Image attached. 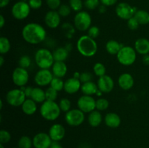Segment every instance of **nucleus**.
I'll use <instances>...</instances> for the list:
<instances>
[{"label":"nucleus","mask_w":149,"mask_h":148,"mask_svg":"<svg viewBox=\"0 0 149 148\" xmlns=\"http://www.w3.org/2000/svg\"><path fill=\"white\" fill-rule=\"evenodd\" d=\"M22 36L27 43L38 44L46 40L47 30L39 23H29L22 29Z\"/></svg>","instance_id":"obj_1"},{"label":"nucleus","mask_w":149,"mask_h":148,"mask_svg":"<svg viewBox=\"0 0 149 148\" xmlns=\"http://www.w3.org/2000/svg\"><path fill=\"white\" fill-rule=\"evenodd\" d=\"M77 48L82 56L91 57L97 53V44L94 39L88 35H83L77 41Z\"/></svg>","instance_id":"obj_2"},{"label":"nucleus","mask_w":149,"mask_h":148,"mask_svg":"<svg viewBox=\"0 0 149 148\" xmlns=\"http://www.w3.org/2000/svg\"><path fill=\"white\" fill-rule=\"evenodd\" d=\"M39 112L44 119L49 121L55 120L60 116L61 110L55 101L46 100L41 104Z\"/></svg>","instance_id":"obj_3"},{"label":"nucleus","mask_w":149,"mask_h":148,"mask_svg":"<svg viewBox=\"0 0 149 148\" xmlns=\"http://www.w3.org/2000/svg\"><path fill=\"white\" fill-rule=\"evenodd\" d=\"M35 62L40 69H49L55 62L53 55L47 48H41L36 52L34 55Z\"/></svg>","instance_id":"obj_4"},{"label":"nucleus","mask_w":149,"mask_h":148,"mask_svg":"<svg viewBox=\"0 0 149 148\" xmlns=\"http://www.w3.org/2000/svg\"><path fill=\"white\" fill-rule=\"evenodd\" d=\"M116 58L120 64L130 66L134 64L137 58V52L130 46H124L116 55Z\"/></svg>","instance_id":"obj_5"},{"label":"nucleus","mask_w":149,"mask_h":148,"mask_svg":"<svg viewBox=\"0 0 149 148\" xmlns=\"http://www.w3.org/2000/svg\"><path fill=\"white\" fill-rule=\"evenodd\" d=\"M74 24L76 29L80 31H86L91 27L92 17L86 11H80L76 14L74 18Z\"/></svg>","instance_id":"obj_6"},{"label":"nucleus","mask_w":149,"mask_h":148,"mask_svg":"<svg viewBox=\"0 0 149 148\" xmlns=\"http://www.w3.org/2000/svg\"><path fill=\"white\" fill-rule=\"evenodd\" d=\"M85 120L84 113L79 109H71L65 113V120L67 124L72 127H76L82 124Z\"/></svg>","instance_id":"obj_7"},{"label":"nucleus","mask_w":149,"mask_h":148,"mask_svg":"<svg viewBox=\"0 0 149 148\" xmlns=\"http://www.w3.org/2000/svg\"><path fill=\"white\" fill-rule=\"evenodd\" d=\"M26 98L27 97L24 91L20 89H13L10 90L6 94V101L10 105L13 107L21 106Z\"/></svg>","instance_id":"obj_8"},{"label":"nucleus","mask_w":149,"mask_h":148,"mask_svg":"<svg viewBox=\"0 0 149 148\" xmlns=\"http://www.w3.org/2000/svg\"><path fill=\"white\" fill-rule=\"evenodd\" d=\"M31 7L29 3L26 1H20L15 3L12 7L11 12L13 17L19 20L27 18L30 15Z\"/></svg>","instance_id":"obj_9"},{"label":"nucleus","mask_w":149,"mask_h":148,"mask_svg":"<svg viewBox=\"0 0 149 148\" xmlns=\"http://www.w3.org/2000/svg\"><path fill=\"white\" fill-rule=\"evenodd\" d=\"M77 106L84 113H90L96 110V100L92 96L82 95L77 100Z\"/></svg>","instance_id":"obj_10"},{"label":"nucleus","mask_w":149,"mask_h":148,"mask_svg":"<svg viewBox=\"0 0 149 148\" xmlns=\"http://www.w3.org/2000/svg\"><path fill=\"white\" fill-rule=\"evenodd\" d=\"M12 79L15 85L19 87L24 86L29 82V74L27 69L17 67L13 71L12 74Z\"/></svg>","instance_id":"obj_11"},{"label":"nucleus","mask_w":149,"mask_h":148,"mask_svg":"<svg viewBox=\"0 0 149 148\" xmlns=\"http://www.w3.org/2000/svg\"><path fill=\"white\" fill-rule=\"evenodd\" d=\"M137 10H136L135 7H132L128 3L121 2L116 6V14L119 18L128 20L131 17H134Z\"/></svg>","instance_id":"obj_12"},{"label":"nucleus","mask_w":149,"mask_h":148,"mask_svg":"<svg viewBox=\"0 0 149 148\" xmlns=\"http://www.w3.org/2000/svg\"><path fill=\"white\" fill-rule=\"evenodd\" d=\"M53 78V73L50 70L40 69L35 74L34 82L39 86H46L50 84Z\"/></svg>","instance_id":"obj_13"},{"label":"nucleus","mask_w":149,"mask_h":148,"mask_svg":"<svg viewBox=\"0 0 149 148\" xmlns=\"http://www.w3.org/2000/svg\"><path fill=\"white\" fill-rule=\"evenodd\" d=\"M33 146L34 148H49L52 140L49 133L39 132L33 137Z\"/></svg>","instance_id":"obj_14"},{"label":"nucleus","mask_w":149,"mask_h":148,"mask_svg":"<svg viewBox=\"0 0 149 148\" xmlns=\"http://www.w3.org/2000/svg\"><path fill=\"white\" fill-rule=\"evenodd\" d=\"M97 87L100 91L103 94L110 93L114 87V81L113 78L108 75H104L101 77H99L97 82Z\"/></svg>","instance_id":"obj_15"},{"label":"nucleus","mask_w":149,"mask_h":148,"mask_svg":"<svg viewBox=\"0 0 149 148\" xmlns=\"http://www.w3.org/2000/svg\"><path fill=\"white\" fill-rule=\"evenodd\" d=\"M61 16L58 11L50 10L45 16V23L48 28L52 29L57 28L61 23Z\"/></svg>","instance_id":"obj_16"},{"label":"nucleus","mask_w":149,"mask_h":148,"mask_svg":"<svg viewBox=\"0 0 149 148\" xmlns=\"http://www.w3.org/2000/svg\"><path fill=\"white\" fill-rule=\"evenodd\" d=\"M48 133L53 142H60L65 137V129L61 123H55L49 128Z\"/></svg>","instance_id":"obj_17"},{"label":"nucleus","mask_w":149,"mask_h":148,"mask_svg":"<svg viewBox=\"0 0 149 148\" xmlns=\"http://www.w3.org/2000/svg\"><path fill=\"white\" fill-rule=\"evenodd\" d=\"M81 85L82 84L79 79L72 77V78L65 80V81L64 82L63 89L67 94H74L81 90Z\"/></svg>","instance_id":"obj_18"},{"label":"nucleus","mask_w":149,"mask_h":148,"mask_svg":"<svg viewBox=\"0 0 149 148\" xmlns=\"http://www.w3.org/2000/svg\"><path fill=\"white\" fill-rule=\"evenodd\" d=\"M118 84L122 89L127 91L133 87L135 81H134L133 76L131 74L128 73H125L119 75V78H118Z\"/></svg>","instance_id":"obj_19"},{"label":"nucleus","mask_w":149,"mask_h":148,"mask_svg":"<svg viewBox=\"0 0 149 148\" xmlns=\"http://www.w3.org/2000/svg\"><path fill=\"white\" fill-rule=\"evenodd\" d=\"M68 68L66 64L61 61H55L52 67V72L55 77L58 78H63L67 73Z\"/></svg>","instance_id":"obj_20"},{"label":"nucleus","mask_w":149,"mask_h":148,"mask_svg":"<svg viewBox=\"0 0 149 148\" xmlns=\"http://www.w3.org/2000/svg\"><path fill=\"white\" fill-rule=\"evenodd\" d=\"M105 123L106 126L111 129H116L121 124V118L116 113H109L104 118Z\"/></svg>","instance_id":"obj_21"},{"label":"nucleus","mask_w":149,"mask_h":148,"mask_svg":"<svg viewBox=\"0 0 149 148\" xmlns=\"http://www.w3.org/2000/svg\"><path fill=\"white\" fill-rule=\"evenodd\" d=\"M135 49L138 54L142 55L149 54V40L146 38H140L135 42Z\"/></svg>","instance_id":"obj_22"},{"label":"nucleus","mask_w":149,"mask_h":148,"mask_svg":"<svg viewBox=\"0 0 149 148\" xmlns=\"http://www.w3.org/2000/svg\"><path fill=\"white\" fill-rule=\"evenodd\" d=\"M22 111L28 115H33L37 110V105L36 102L31 98H26L24 102L21 105Z\"/></svg>","instance_id":"obj_23"},{"label":"nucleus","mask_w":149,"mask_h":148,"mask_svg":"<svg viewBox=\"0 0 149 148\" xmlns=\"http://www.w3.org/2000/svg\"><path fill=\"white\" fill-rule=\"evenodd\" d=\"M87 120L92 127H97L100 125V123L103 121V117L100 113V111L97 110H95L94 111L89 113L88 117H87Z\"/></svg>","instance_id":"obj_24"},{"label":"nucleus","mask_w":149,"mask_h":148,"mask_svg":"<svg viewBox=\"0 0 149 148\" xmlns=\"http://www.w3.org/2000/svg\"><path fill=\"white\" fill-rule=\"evenodd\" d=\"M81 91L84 95L93 96L94 94H96L97 91H98V87H97V84L91 81L82 84Z\"/></svg>","instance_id":"obj_25"},{"label":"nucleus","mask_w":149,"mask_h":148,"mask_svg":"<svg viewBox=\"0 0 149 148\" xmlns=\"http://www.w3.org/2000/svg\"><path fill=\"white\" fill-rule=\"evenodd\" d=\"M30 98L36 103H43L44 102L46 101L45 91H44L40 87H34L33 89Z\"/></svg>","instance_id":"obj_26"},{"label":"nucleus","mask_w":149,"mask_h":148,"mask_svg":"<svg viewBox=\"0 0 149 148\" xmlns=\"http://www.w3.org/2000/svg\"><path fill=\"white\" fill-rule=\"evenodd\" d=\"M124 46L122 44L119 43L116 40H109L106 44V49L110 55H117L121 49Z\"/></svg>","instance_id":"obj_27"},{"label":"nucleus","mask_w":149,"mask_h":148,"mask_svg":"<svg viewBox=\"0 0 149 148\" xmlns=\"http://www.w3.org/2000/svg\"><path fill=\"white\" fill-rule=\"evenodd\" d=\"M68 54L69 52L65 49V47H58L52 52L55 61H61V62H64L68 58Z\"/></svg>","instance_id":"obj_28"},{"label":"nucleus","mask_w":149,"mask_h":148,"mask_svg":"<svg viewBox=\"0 0 149 148\" xmlns=\"http://www.w3.org/2000/svg\"><path fill=\"white\" fill-rule=\"evenodd\" d=\"M134 17L137 19L140 25H147L149 23V12L146 10H137Z\"/></svg>","instance_id":"obj_29"},{"label":"nucleus","mask_w":149,"mask_h":148,"mask_svg":"<svg viewBox=\"0 0 149 148\" xmlns=\"http://www.w3.org/2000/svg\"><path fill=\"white\" fill-rule=\"evenodd\" d=\"M11 48V44L10 40L5 36L0 37V53L1 55L8 53Z\"/></svg>","instance_id":"obj_30"},{"label":"nucleus","mask_w":149,"mask_h":148,"mask_svg":"<svg viewBox=\"0 0 149 148\" xmlns=\"http://www.w3.org/2000/svg\"><path fill=\"white\" fill-rule=\"evenodd\" d=\"M33 146V139L28 136H22L17 142L18 148H31Z\"/></svg>","instance_id":"obj_31"},{"label":"nucleus","mask_w":149,"mask_h":148,"mask_svg":"<svg viewBox=\"0 0 149 148\" xmlns=\"http://www.w3.org/2000/svg\"><path fill=\"white\" fill-rule=\"evenodd\" d=\"M52 88L55 89L58 91H62L64 89V81H63L61 78H58V77L54 76L53 79L51 81L50 84H49Z\"/></svg>","instance_id":"obj_32"},{"label":"nucleus","mask_w":149,"mask_h":148,"mask_svg":"<svg viewBox=\"0 0 149 148\" xmlns=\"http://www.w3.org/2000/svg\"><path fill=\"white\" fill-rule=\"evenodd\" d=\"M93 72L95 75L98 77H101L106 75V69L105 65L101 62H96L93 66Z\"/></svg>","instance_id":"obj_33"},{"label":"nucleus","mask_w":149,"mask_h":148,"mask_svg":"<svg viewBox=\"0 0 149 148\" xmlns=\"http://www.w3.org/2000/svg\"><path fill=\"white\" fill-rule=\"evenodd\" d=\"M62 30L65 32V35L66 37L71 39L73 36V35L75 33V26H72L71 24L68 23H64L61 26Z\"/></svg>","instance_id":"obj_34"},{"label":"nucleus","mask_w":149,"mask_h":148,"mask_svg":"<svg viewBox=\"0 0 149 148\" xmlns=\"http://www.w3.org/2000/svg\"><path fill=\"white\" fill-rule=\"evenodd\" d=\"M109 107V102L105 98H99L96 100V110L104 111Z\"/></svg>","instance_id":"obj_35"},{"label":"nucleus","mask_w":149,"mask_h":148,"mask_svg":"<svg viewBox=\"0 0 149 148\" xmlns=\"http://www.w3.org/2000/svg\"><path fill=\"white\" fill-rule=\"evenodd\" d=\"M45 94H46V100H49V101H55L58 97V91L54 89L51 86L48 87L45 91Z\"/></svg>","instance_id":"obj_36"},{"label":"nucleus","mask_w":149,"mask_h":148,"mask_svg":"<svg viewBox=\"0 0 149 148\" xmlns=\"http://www.w3.org/2000/svg\"><path fill=\"white\" fill-rule=\"evenodd\" d=\"M58 104H59V107L62 112L67 113V112L71 110V101L68 98H62L60 100Z\"/></svg>","instance_id":"obj_37"},{"label":"nucleus","mask_w":149,"mask_h":148,"mask_svg":"<svg viewBox=\"0 0 149 148\" xmlns=\"http://www.w3.org/2000/svg\"><path fill=\"white\" fill-rule=\"evenodd\" d=\"M19 67H21L23 68H29L31 66V59L30 57L28 56V55H23V56L20 57V58L19 59L18 61Z\"/></svg>","instance_id":"obj_38"},{"label":"nucleus","mask_w":149,"mask_h":148,"mask_svg":"<svg viewBox=\"0 0 149 148\" xmlns=\"http://www.w3.org/2000/svg\"><path fill=\"white\" fill-rule=\"evenodd\" d=\"M69 6L71 7V10L74 12L81 11L83 7V2L81 0H69Z\"/></svg>","instance_id":"obj_39"},{"label":"nucleus","mask_w":149,"mask_h":148,"mask_svg":"<svg viewBox=\"0 0 149 148\" xmlns=\"http://www.w3.org/2000/svg\"><path fill=\"white\" fill-rule=\"evenodd\" d=\"M58 12L61 17H68V16L71 14V8L69 5H68V4H61V5L60 6L59 8H58Z\"/></svg>","instance_id":"obj_40"},{"label":"nucleus","mask_w":149,"mask_h":148,"mask_svg":"<svg viewBox=\"0 0 149 148\" xmlns=\"http://www.w3.org/2000/svg\"><path fill=\"white\" fill-rule=\"evenodd\" d=\"M11 134L10 132L4 129H1L0 131V143L7 144L11 140Z\"/></svg>","instance_id":"obj_41"},{"label":"nucleus","mask_w":149,"mask_h":148,"mask_svg":"<svg viewBox=\"0 0 149 148\" xmlns=\"http://www.w3.org/2000/svg\"><path fill=\"white\" fill-rule=\"evenodd\" d=\"M100 1V0H85L84 4L86 8L90 10H95L97 7H99Z\"/></svg>","instance_id":"obj_42"},{"label":"nucleus","mask_w":149,"mask_h":148,"mask_svg":"<svg viewBox=\"0 0 149 148\" xmlns=\"http://www.w3.org/2000/svg\"><path fill=\"white\" fill-rule=\"evenodd\" d=\"M87 33H88V36H90L93 39H96L97 36L100 34V29L97 26H92L90 28L87 30Z\"/></svg>","instance_id":"obj_43"},{"label":"nucleus","mask_w":149,"mask_h":148,"mask_svg":"<svg viewBox=\"0 0 149 148\" xmlns=\"http://www.w3.org/2000/svg\"><path fill=\"white\" fill-rule=\"evenodd\" d=\"M47 4L51 10H58L61 5V0H46Z\"/></svg>","instance_id":"obj_44"},{"label":"nucleus","mask_w":149,"mask_h":148,"mask_svg":"<svg viewBox=\"0 0 149 148\" xmlns=\"http://www.w3.org/2000/svg\"><path fill=\"white\" fill-rule=\"evenodd\" d=\"M139 23H138V21L135 17H131L130 19H129L127 20V26L130 30H137L138 28V27H139Z\"/></svg>","instance_id":"obj_45"},{"label":"nucleus","mask_w":149,"mask_h":148,"mask_svg":"<svg viewBox=\"0 0 149 148\" xmlns=\"http://www.w3.org/2000/svg\"><path fill=\"white\" fill-rule=\"evenodd\" d=\"M93 79V74L90 72H82L81 73V75H80V81L82 84L86 82H89L91 81Z\"/></svg>","instance_id":"obj_46"},{"label":"nucleus","mask_w":149,"mask_h":148,"mask_svg":"<svg viewBox=\"0 0 149 148\" xmlns=\"http://www.w3.org/2000/svg\"><path fill=\"white\" fill-rule=\"evenodd\" d=\"M29 6L33 10H38L42 5V0H29Z\"/></svg>","instance_id":"obj_47"},{"label":"nucleus","mask_w":149,"mask_h":148,"mask_svg":"<svg viewBox=\"0 0 149 148\" xmlns=\"http://www.w3.org/2000/svg\"><path fill=\"white\" fill-rule=\"evenodd\" d=\"M102 4L106 6V7H109V6H113L117 2L118 0H100Z\"/></svg>","instance_id":"obj_48"},{"label":"nucleus","mask_w":149,"mask_h":148,"mask_svg":"<svg viewBox=\"0 0 149 148\" xmlns=\"http://www.w3.org/2000/svg\"><path fill=\"white\" fill-rule=\"evenodd\" d=\"M33 87L31 86H26V88H25L24 89V93L25 94H26V97L27 98H30L31 97V93H32V91H33Z\"/></svg>","instance_id":"obj_49"},{"label":"nucleus","mask_w":149,"mask_h":148,"mask_svg":"<svg viewBox=\"0 0 149 148\" xmlns=\"http://www.w3.org/2000/svg\"><path fill=\"white\" fill-rule=\"evenodd\" d=\"M49 148H63V147L62 146V145L59 142H53L52 141Z\"/></svg>","instance_id":"obj_50"},{"label":"nucleus","mask_w":149,"mask_h":148,"mask_svg":"<svg viewBox=\"0 0 149 148\" xmlns=\"http://www.w3.org/2000/svg\"><path fill=\"white\" fill-rule=\"evenodd\" d=\"M9 3H10V0H0V7L3 8L8 5Z\"/></svg>","instance_id":"obj_51"},{"label":"nucleus","mask_w":149,"mask_h":148,"mask_svg":"<svg viewBox=\"0 0 149 148\" xmlns=\"http://www.w3.org/2000/svg\"><path fill=\"white\" fill-rule=\"evenodd\" d=\"M142 59H143V62L145 65H149V55H143Z\"/></svg>","instance_id":"obj_52"},{"label":"nucleus","mask_w":149,"mask_h":148,"mask_svg":"<svg viewBox=\"0 0 149 148\" xmlns=\"http://www.w3.org/2000/svg\"><path fill=\"white\" fill-rule=\"evenodd\" d=\"M98 11H99V12L102 13V14H103V13H105V12H106V6L103 5V4L99 6V7H98Z\"/></svg>","instance_id":"obj_53"},{"label":"nucleus","mask_w":149,"mask_h":148,"mask_svg":"<svg viewBox=\"0 0 149 148\" xmlns=\"http://www.w3.org/2000/svg\"><path fill=\"white\" fill-rule=\"evenodd\" d=\"M4 24H5V19H4V16L1 15H0V27H1V28L4 27Z\"/></svg>","instance_id":"obj_54"},{"label":"nucleus","mask_w":149,"mask_h":148,"mask_svg":"<svg viewBox=\"0 0 149 148\" xmlns=\"http://www.w3.org/2000/svg\"><path fill=\"white\" fill-rule=\"evenodd\" d=\"M80 75H81V73H79V72H75L74 73V78H77V79H79L80 78Z\"/></svg>","instance_id":"obj_55"},{"label":"nucleus","mask_w":149,"mask_h":148,"mask_svg":"<svg viewBox=\"0 0 149 148\" xmlns=\"http://www.w3.org/2000/svg\"><path fill=\"white\" fill-rule=\"evenodd\" d=\"M4 63V57L2 55L0 56V66H2Z\"/></svg>","instance_id":"obj_56"},{"label":"nucleus","mask_w":149,"mask_h":148,"mask_svg":"<svg viewBox=\"0 0 149 148\" xmlns=\"http://www.w3.org/2000/svg\"><path fill=\"white\" fill-rule=\"evenodd\" d=\"M103 93L101 91H100V90L98 89V91H97V93H96V94H95V95H97V96H99V97H101V96L103 95Z\"/></svg>","instance_id":"obj_57"},{"label":"nucleus","mask_w":149,"mask_h":148,"mask_svg":"<svg viewBox=\"0 0 149 148\" xmlns=\"http://www.w3.org/2000/svg\"><path fill=\"white\" fill-rule=\"evenodd\" d=\"M2 106H3V102H2V100H0V109H2Z\"/></svg>","instance_id":"obj_58"},{"label":"nucleus","mask_w":149,"mask_h":148,"mask_svg":"<svg viewBox=\"0 0 149 148\" xmlns=\"http://www.w3.org/2000/svg\"><path fill=\"white\" fill-rule=\"evenodd\" d=\"M0 148H4V144L0 143Z\"/></svg>","instance_id":"obj_59"},{"label":"nucleus","mask_w":149,"mask_h":148,"mask_svg":"<svg viewBox=\"0 0 149 148\" xmlns=\"http://www.w3.org/2000/svg\"><path fill=\"white\" fill-rule=\"evenodd\" d=\"M20 1H26V2H27V1H29V0H20Z\"/></svg>","instance_id":"obj_60"},{"label":"nucleus","mask_w":149,"mask_h":148,"mask_svg":"<svg viewBox=\"0 0 149 148\" xmlns=\"http://www.w3.org/2000/svg\"><path fill=\"white\" fill-rule=\"evenodd\" d=\"M12 148H18V147H12Z\"/></svg>","instance_id":"obj_61"},{"label":"nucleus","mask_w":149,"mask_h":148,"mask_svg":"<svg viewBox=\"0 0 149 148\" xmlns=\"http://www.w3.org/2000/svg\"><path fill=\"white\" fill-rule=\"evenodd\" d=\"M140 148H141V147H140Z\"/></svg>","instance_id":"obj_62"}]
</instances>
